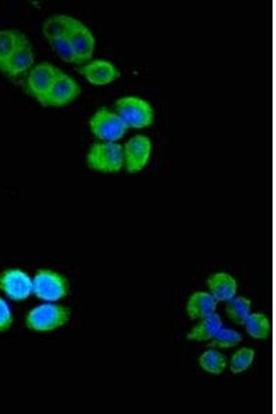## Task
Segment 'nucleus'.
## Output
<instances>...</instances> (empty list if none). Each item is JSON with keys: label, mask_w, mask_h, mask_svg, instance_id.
<instances>
[{"label": "nucleus", "mask_w": 276, "mask_h": 414, "mask_svg": "<svg viewBox=\"0 0 276 414\" xmlns=\"http://www.w3.org/2000/svg\"><path fill=\"white\" fill-rule=\"evenodd\" d=\"M71 317L70 308L57 302H44L27 311L26 328L36 333H50L65 326Z\"/></svg>", "instance_id": "nucleus-1"}, {"label": "nucleus", "mask_w": 276, "mask_h": 414, "mask_svg": "<svg viewBox=\"0 0 276 414\" xmlns=\"http://www.w3.org/2000/svg\"><path fill=\"white\" fill-rule=\"evenodd\" d=\"M32 278V294L47 302H57L70 292L68 279L61 273L48 268L36 270Z\"/></svg>", "instance_id": "nucleus-2"}, {"label": "nucleus", "mask_w": 276, "mask_h": 414, "mask_svg": "<svg viewBox=\"0 0 276 414\" xmlns=\"http://www.w3.org/2000/svg\"><path fill=\"white\" fill-rule=\"evenodd\" d=\"M88 168L100 173H117L124 168L123 146L117 141H99L88 150Z\"/></svg>", "instance_id": "nucleus-3"}, {"label": "nucleus", "mask_w": 276, "mask_h": 414, "mask_svg": "<svg viewBox=\"0 0 276 414\" xmlns=\"http://www.w3.org/2000/svg\"><path fill=\"white\" fill-rule=\"evenodd\" d=\"M115 112L128 128H144L154 121L155 112L150 103L137 96L119 98L115 104Z\"/></svg>", "instance_id": "nucleus-4"}, {"label": "nucleus", "mask_w": 276, "mask_h": 414, "mask_svg": "<svg viewBox=\"0 0 276 414\" xmlns=\"http://www.w3.org/2000/svg\"><path fill=\"white\" fill-rule=\"evenodd\" d=\"M91 132L101 141H117L127 132L128 126L116 112L106 108L97 110L89 120Z\"/></svg>", "instance_id": "nucleus-5"}, {"label": "nucleus", "mask_w": 276, "mask_h": 414, "mask_svg": "<svg viewBox=\"0 0 276 414\" xmlns=\"http://www.w3.org/2000/svg\"><path fill=\"white\" fill-rule=\"evenodd\" d=\"M0 291L14 302H23L32 294V278L19 268H8L0 273Z\"/></svg>", "instance_id": "nucleus-6"}, {"label": "nucleus", "mask_w": 276, "mask_h": 414, "mask_svg": "<svg viewBox=\"0 0 276 414\" xmlns=\"http://www.w3.org/2000/svg\"><path fill=\"white\" fill-rule=\"evenodd\" d=\"M152 153V141L145 135H135L123 146L124 169L128 173L141 171L148 164Z\"/></svg>", "instance_id": "nucleus-7"}, {"label": "nucleus", "mask_w": 276, "mask_h": 414, "mask_svg": "<svg viewBox=\"0 0 276 414\" xmlns=\"http://www.w3.org/2000/svg\"><path fill=\"white\" fill-rule=\"evenodd\" d=\"M60 71L59 68L48 62L39 63L30 71L27 79L28 92L42 105Z\"/></svg>", "instance_id": "nucleus-8"}, {"label": "nucleus", "mask_w": 276, "mask_h": 414, "mask_svg": "<svg viewBox=\"0 0 276 414\" xmlns=\"http://www.w3.org/2000/svg\"><path fill=\"white\" fill-rule=\"evenodd\" d=\"M81 93V88L71 76L60 71L54 81L43 106L60 107L74 101Z\"/></svg>", "instance_id": "nucleus-9"}, {"label": "nucleus", "mask_w": 276, "mask_h": 414, "mask_svg": "<svg viewBox=\"0 0 276 414\" xmlns=\"http://www.w3.org/2000/svg\"><path fill=\"white\" fill-rule=\"evenodd\" d=\"M79 72L91 84L104 86L116 80L120 76L117 68L105 59H95L79 68Z\"/></svg>", "instance_id": "nucleus-10"}, {"label": "nucleus", "mask_w": 276, "mask_h": 414, "mask_svg": "<svg viewBox=\"0 0 276 414\" xmlns=\"http://www.w3.org/2000/svg\"><path fill=\"white\" fill-rule=\"evenodd\" d=\"M73 48L77 64L89 61L92 57L95 39L91 31L81 22L68 37Z\"/></svg>", "instance_id": "nucleus-11"}, {"label": "nucleus", "mask_w": 276, "mask_h": 414, "mask_svg": "<svg viewBox=\"0 0 276 414\" xmlns=\"http://www.w3.org/2000/svg\"><path fill=\"white\" fill-rule=\"evenodd\" d=\"M34 60L33 49L26 37L8 59L1 72L9 77H17L29 69L32 66Z\"/></svg>", "instance_id": "nucleus-12"}, {"label": "nucleus", "mask_w": 276, "mask_h": 414, "mask_svg": "<svg viewBox=\"0 0 276 414\" xmlns=\"http://www.w3.org/2000/svg\"><path fill=\"white\" fill-rule=\"evenodd\" d=\"M80 23V21L71 16L55 14L45 21L42 31L49 41L58 38L68 37Z\"/></svg>", "instance_id": "nucleus-13"}, {"label": "nucleus", "mask_w": 276, "mask_h": 414, "mask_svg": "<svg viewBox=\"0 0 276 414\" xmlns=\"http://www.w3.org/2000/svg\"><path fill=\"white\" fill-rule=\"evenodd\" d=\"M212 296L219 301H228L233 298L237 290V282L229 274L219 272L211 275L207 280Z\"/></svg>", "instance_id": "nucleus-14"}, {"label": "nucleus", "mask_w": 276, "mask_h": 414, "mask_svg": "<svg viewBox=\"0 0 276 414\" xmlns=\"http://www.w3.org/2000/svg\"><path fill=\"white\" fill-rule=\"evenodd\" d=\"M217 302L211 294L197 292L189 298L186 311L191 319H203L215 313Z\"/></svg>", "instance_id": "nucleus-15"}, {"label": "nucleus", "mask_w": 276, "mask_h": 414, "mask_svg": "<svg viewBox=\"0 0 276 414\" xmlns=\"http://www.w3.org/2000/svg\"><path fill=\"white\" fill-rule=\"evenodd\" d=\"M187 335V339L194 341H206L212 339L221 329L222 322L217 313L201 319Z\"/></svg>", "instance_id": "nucleus-16"}, {"label": "nucleus", "mask_w": 276, "mask_h": 414, "mask_svg": "<svg viewBox=\"0 0 276 414\" xmlns=\"http://www.w3.org/2000/svg\"><path fill=\"white\" fill-rule=\"evenodd\" d=\"M26 38V36L23 33L17 30H0V71L18 46Z\"/></svg>", "instance_id": "nucleus-17"}, {"label": "nucleus", "mask_w": 276, "mask_h": 414, "mask_svg": "<svg viewBox=\"0 0 276 414\" xmlns=\"http://www.w3.org/2000/svg\"><path fill=\"white\" fill-rule=\"evenodd\" d=\"M250 300L244 297H237L230 299L226 306V313L235 324H245L250 315Z\"/></svg>", "instance_id": "nucleus-18"}, {"label": "nucleus", "mask_w": 276, "mask_h": 414, "mask_svg": "<svg viewBox=\"0 0 276 414\" xmlns=\"http://www.w3.org/2000/svg\"><path fill=\"white\" fill-rule=\"evenodd\" d=\"M247 333L256 339H266L270 333V323L262 313H255L248 315L246 322Z\"/></svg>", "instance_id": "nucleus-19"}, {"label": "nucleus", "mask_w": 276, "mask_h": 414, "mask_svg": "<svg viewBox=\"0 0 276 414\" xmlns=\"http://www.w3.org/2000/svg\"><path fill=\"white\" fill-rule=\"evenodd\" d=\"M199 363L202 368L207 372L220 374L226 366V358L217 351L210 349L200 356Z\"/></svg>", "instance_id": "nucleus-20"}, {"label": "nucleus", "mask_w": 276, "mask_h": 414, "mask_svg": "<svg viewBox=\"0 0 276 414\" xmlns=\"http://www.w3.org/2000/svg\"><path fill=\"white\" fill-rule=\"evenodd\" d=\"M242 339L241 335L231 329H220L212 338L208 346L219 348H228L237 345Z\"/></svg>", "instance_id": "nucleus-21"}, {"label": "nucleus", "mask_w": 276, "mask_h": 414, "mask_svg": "<svg viewBox=\"0 0 276 414\" xmlns=\"http://www.w3.org/2000/svg\"><path fill=\"white\" fill-rule=\"evenodd\" d=\"M255 351L249 348H241L233 355L230 369L233 373H241L248 368L252 364Z\"/></svg>", "instance_id": "nucleus-22"}, {"label": "nucleus", "mask_w": 276, "mask_h": 414, "mask_svg": "<svg viewBox=\"0 0 276 414\" xmlns=\"http://www.w3.org/2000/svg\"><path fill=\"white\" fill-rule=\"evenodd\" d=\"M48 42L61 60L69 63H77L73 48L68 37L58 38Z\"/></svg>", "instance_id": "nucleus-23"}, {"label": "nucleus", "mask_w": 276, "mask_h": 414, "mask_svg": "<svg viewBox=\"0 0 276 414\" xmlns=\"http://www.w3.org/2000/svg\"><path fill=\"white\" fill-rule=\"evenodd\" d=\"M14 317L7 301L0 295V333L8 331L13 324Z\"/></svg>", "instance_id": "nucleus-24"}]
</instances>
